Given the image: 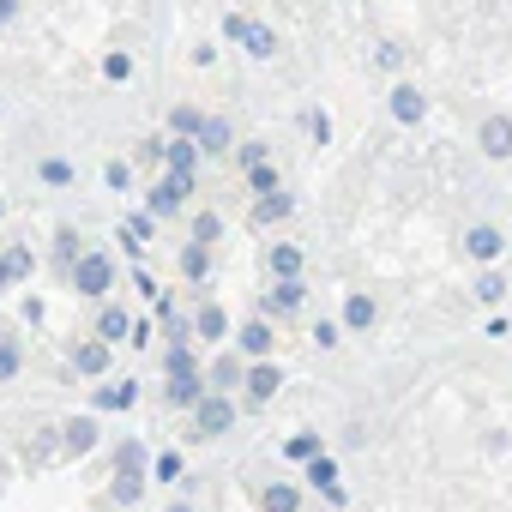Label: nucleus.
Returning a JSON list of instances; mask_svg holds the SVG:
<instances>
[{
    "mask_svg": "<svg viewBox=\"0 0 512 512\" xmlns=\"http://www.w3.org/2000/svg\"><path fill=\"white\" fill-rule=\"evenodd\" d=\"M109 284H115L109 253H79V260H73V290H79V296H103Z\"/></svg>",
    "mask_w": 512,
    "mask_h": 512,
    "instance_id": "nucleus-1",
    "label": "nucleus"
},
{
    "mask_svg": "<svg viewBox=\"0 0 512 512\" xmlns=\"http://www.w3.org/2000/svg\"><path fill=\"white\" fill-rule=\"evenodd\" d=\"M223 37H235L253 61H266V55L278 49V37H272L266 25H253V19H241V13H229V19H223Z\"/></svg>",
    "mask_w": 512,
    "mask_h": 512,
    "instance_id": "nucleus-2",
    "label": "nucleus"
},
{
    "mask_svg": "<svg viewBox=\"0 0 512 512\" xmlns=\"http://www.w3.org/2000/svg\"><path fill=\"white\" fill-rule=\"evenodd\" d=\"M139 494H145V452L127 440V446H121V470H115V500H127V506H133Z\"/></svg>",
    "mask_w": 512,
    "mask_h": 512,
    "instance_id": "nucleus-3",
    "label": "nucleus"
},
{
    "mask_svg": "<svg viewBox=\"0 0 512 512\" xmlns=\"http://www.w3.org/2000/svg\"><path fill=\"white\" fill-rule=\"evenodd\" d=\"M193 422H199V440H217V434L235 422V404H229L223 392H211V398H199V404H193Z\"/></svg>",
    "mask_w": 512,
    "mask_h": 512,
    "instance_id": "nucleus-4",
    "label": "nucleus"
},
{
    "mask_svg": "<svg viewBox=\"0 0 512 512\" xmlns=\"http://www.w3.org/2000/svg\"><path fill=\"white\" fill-rule=\"evenodd\" d=\"M187 193H193V169H169V175H163V187L151 193V217H169Z\"/></svg>",
    "mask_w": 512,
    "mask_h": 512,
    "instance_id": "nucleus-5",
    "label": "nucleus"
},
{
    "mask_svg": "<svg viewBox=\"0 0 512 512\" xmlns=\"http://www.w3.org/2000/svg\"><path fill=\"white\" fill-rule=\"evenodd\" d=\"M308 482H314V488H320L326 500H344V482H338V464H332L326 452H320V458H308Z\"/></svg>",
    "mask_w": 512,
    "mask_h": 512,
    "instance_id": "nucleus-6",
    "label": "nucleus"
},
{
    "mask_svg": "<svg viewBox=\"0 0 512 512\" xmlns=\"http://www.w3.org/2000/svg\"><path fill=\"white\" fill-rule=\"evenodd\" d=\"M482 151H488V157H506V151H512V121H506V115H488V121H482Z\"/></svg>",
    "mask_w": 512,
    "mask_h": 512,
    "instance_id": "nucleus-7",
    "label": "nucleus"
},
{
    "mask_svg": "<svg viewBox=\"0 0 512 512\" xmlns=\"http://www.w3.org/2000/svg\"><path fill=\"white\" fill-rule=\"evenodd\" d=\"M392 115H398L404 127H410V121H422V115H428L422 91H416V85H398V91H392Z\"/></svg>",
    "mask_w": 512,
    "mask_h": 512,
    "instance_id": "nucleus-8",
    "label": "nucleus"
},
{
    "mask_svg": "<svg viewBox=\"0 0 512 512\" xmlns=\"http://www.w3.org/2000/svg\"><path fill=\"white\" fill-rule=\"evenodd\" d=\"M199 374L193 368H169V404H199Z\"/></svg>",
    "mask_w": 512,
    "mask_h": 512,
    "instance_id": "nucleus-9",
    "label": "nucleus"
},
{
    "mask_svg": "<svg viewBox=\"0 0 512 512\" xmlns=\"http://www.w3.org/2000/svg\"><path fill=\"white\" fill-rule=\"evenodd\" d=\"M97 338H103V344H121V338H133L127 314H121V308H103V320H97Z\"/></svg>",
    "mask_w": 512,
    "mask_h": 512,
    "instance_id": "nucleus-10",
    "label": "nucleus"
},
{
    "mask_svg": "<svg viewBox=\"0 0 512 512\" xmlns=\"http://www.w3.org/2000/svg\"><path fill=\"white\" fill-rule=\"evenodd\" d=\"M278 386H284V380H278V368H266V362L247 374V398H260V404H266V398H272Z\"/></svg>",
    "mask_w": 512,
    "mask_h": 512,
    "instance_id": "nucleus-11",
    "label": "nucleus"
},
{
    "mask_svg": "<svg viewBox=\"0 0 512 512\" xmlns=\"http://www.w3.org/2000/svg\"><path fill=\"white\" fill-rule=\"evenodd\" d=\"M241 350H247V356H266V350H272V326H266V320L241 326Z\"/></svg>",
    "mask_w": 512,
    "mask_h": 512,
    "instance_id": "nucleus-12",
    "label": "nucleus"
},
{
    "mask_svg": "<svg viewBox=\"0 0 512 512\" xmlns=\"http://www.w3.org/2000/svg\"><path fill=\"white\" fill-rule=\"evenodd\" d=\"M344 326H350V332H368V326H374V302H368V296H350V302H344Z\"/></svg>",
    "mask_w": 512,
    "mask_h": 512,
    "instance_id": "nucleus-13",
    "label": "nucleus"
},
{
    "mask_svg": "<svg viewBox=\"0 0 512 512\" xmlns=\"http://www.w3.org/2000/svg\"><path fill=\"white\" fill-rule=\"evenodd\" d=\"M73 362H79V374H103L109 344H103V338H97V344H79V350H73Z\"/></svg>",
    "mask_w": 512,
    "mask_h": 512,
    "instance_id": "nucleus-14",
    "label": "nucleus"
},
{
    "mask_svg": "<svg viewBox=\"0 0 512 512\" xmlns=\"http://www.w3.org/2000/svg\"><path fill=\"white\" fill-rule=\"evenodd\" d=\"M133 398H139L133 380H127V386H103V392H97V410H133Z\"/></svg>",
    "mask_w": 512,
    "mask_h": 512,
    "instance_id": "nucleus-15",
    "label": "nucleus"
},
{
    "mask_svg": "<svg viewBox=\"0 0 512 512\" xmlns=\"http://www.w3.org/2000/svg\"><path fill=\"white\" fill-rule=\"evenodd\" d=\"M91 446H97V422H91V416L67 422V452H91Z\"/></svg>",
    "mask_w": 512,
    "mask_h": 512,
    "instance_id": "nucleus-16",
    "label": "nucleus"
},
{
    "mask_svg": "<svg viewBox=\"0 0 512 512\" xmlns=\"http://www.w3.org/2000/svg\"><path fill=\"white\" fill-rule=\"evenodd\" d=\"M260 506H266V512H296L302 500H296V488H290V482H272V488L260 494Z\"/></svg>",
    "mask_w": 512,
    "mask_h": 512,
    "instance_id": "nucleus-17",
    "label": "nucleus"
},
{
    "mask_svg": "<svg viewBox=\"0 0 512 512\" xmlns=\"http://www.w3.org/2000/svg\"><path fill=\"white\" fill-rule=\"evenodd\" d=\"M266 302H272L278 314H290V308H302V284H296V278H278V290H272Z\"/></svg>",
    "mask_w": 512,
    "mask_h": 512,
    "instance_id": "nucleus-18",
    "label": "nucleus"
},
{
    "mask_svg": "<svg viewBox=\"0 0 512 512\" xmlns=\"http://www.w3.org/2000/svg\"><path fill=\"white\" fill-rule=\"evenodd\" d=\"M464 247L476 253V260H494V253H500V235H494V229H470V235H464Z\"/></svg>",
    "mask_w": 512,
    "mask_h": 512,
    "instance_id": "nucleus-19",
    "label": "nucleus"
},
{
    "mask_svg": "<svg viewBox=\"0 0 512 512\" xmlns=\"http://www.w3.org/2000/svg\"><path fill=\"white\" fill-rule=\"evenodd\" d=\"M151 476L157 482H181V452H157L151 458Z\"/></svg>",
    "mask_w": 512,
    "mask_h": 512,
    "instance_id": "nucleus-20",
    "label": "nucleus"
},
{
    "mask_svg": "<svg viewBox=\"0 0 512 512\" xmlns=\"http://www.w3.org/2000/svg\"><path fill=\"white\" fill-rule=\"evenodd\" d=\"M272 272H278V278H296V272H302V253H296V247H272Z\"/></svg>",
    "mask_w": 512,
    "mask_h": 512,
    "instance_id": "nucleus-21",
    "label": "nucleus"
},
{
    "mask_svg": "<svg viewBox=\"0 0 512 512\" xmlns=\"http://www.w3.org/2000/svg\"><path fill=\"white\" fill-rule=\"evenodd\" d=\"M223 145H229V127L223 121H205L199 127V151H223Z\"/></svg>",
    "mask_w": 512,
    "mask_h": 512,
    "instance_id": "nucleus-22",
    "label": "nucleus"
},
{
    "mask_svg": "<svg viewBox=\"0 0 512 512\" xmlns=\"http://www.w3.org/2000/svg\"><path fill=\"white\" fill-rule=\"evenodd\" d=\"M19 362H25V356H19V344H13V338H0V380H13V374H19Z\"/></svg>",
    "mask_w": 512,
    "mask_h": 512,
    "instance_id": "nucleus-23",
    "label": "nucleus"
},
{
    "mask_svg": "<svg viewBox=\"0 0 512 512\" xmlns=\"http://www.w3.org/2000/svg\"><path fill=\"white\" fill-rule=\"evenodd\" d=\"M193 157H199L193 139H175V145H169V169H193Z\"/></svg>",
    "mask_w": 512,
    "mask_h": 512,
    "instance_id": "nucleus-24",
    "label": "nucleus"
},
{
    "mask_svg": "<svg viewBox=\"0 0 512 512\" xmlns=\"http://www.w3.org/2000/svg\"><path fill=\"white\" fill-rule=\"evenodd\" d=\"M43 181H49V187H67V181H73V163H67V157H49V163H43Z\"/></svg>",
    "mask_w": 512,
    "mask_h": 512,
    "instance_id": "nucleus-25",
    "label": "nucleus"
},
{
    "mask_svg": "<svg viewBox=\"0 0 512 512\" xmlns=\"http://www.w3.org/2000/svg\"><path fill=\"white\" fill-rule=\"evenodd\" d=\"M199 338H223V308H199Z\"/></svg>",
    "mask_w": 512,
    "mask_h": 512,
    "instance_id": "nucleus-26",
    "label": "nucleus"
},
{
    "mask_svg": "<svg viewBox=\"0 0 512 512\" xmlns=\"http://www.w3.org/2000/svg\"><path fill=\"white\" fill-rule=\"evenodd\" d=\"M31 266H37L31 247H7V272H13V278H31Z\"/></svg>",
    "mask_w": 512,
    "mask_h": 512,
    "instance_id": "nucleus-27",
    "label": "nucleus"
},
{
    "mask_svg": "<svg viewBox=\"0 0 512 512\" xmlns=\"http://www.w3.org/2000/svg\"><path fill=\"white\" fill-rule=\"evenodd\" d=\"M284 211H290L284 193H260V223H272V217H284Z\"/></svg>",
    "mask_w": 512,
    "mask_h": 512,
    "instance_id": "nucleus-28",
    "label": "nucleus"
},
{
    "mask_svg": "<svg viewBox=\"0 0 512 512\" xmlns=\"http://www.w3.org/2000/svg\"><path fill=\"white\" fill-rule=\"evenodd\" d=\"M290 458H302V464L320 458V434H296V440H290Z\"/></svg>",
    "mask_w": 512,
    "mask_h": 512,
    "instance_id": "nucleus-29",
    "label": "nucleus"
},
{
    "mask_svg": "<svg viewBox=\"0 0 512 512\" xmlns=\"http://www.w3.org/2000/svg\"><path fill=\"white\" fill-rule=\"evenodd\" d=\"M181 266H187V278H205V266H211V260H205V241L187 247V260H181Z\"/></svg>",
    "mask_w": 512,
    "mask_h": 512,
    "instance_id": "nucleus-30",
    "label": "nucleus"
},
{
    "mask_svg": "<svg viewBox=\"0 0 512 512\" xmlns=\"http://www.w3.org/2000/svg\"><path fill=\"white\" fill-rule=\"evenodd\" d=\"M247 175H253V187H260V193H278V175H272V169H266V163H253V169H247Z\"/></svg>",
    "mask_w": 512,
    "mask_h": 512,
    "instance_id": "nucleus-31",
    "label": "nucleus"
},
{
    "mask_svg": "<svg viewBox=\"0 0 512 512\" xmlns=\"http://www.w3.org/2000/svg\"><path fill=\"white\" fill-rule=\"evenodd\" d=\"M476 296H482V302H500V296H506V284H500V278H494V272H488V278H482V284H476Z\"/></svg>",
    "mask_w": 512,
    "mask_h": 512,
    "instance_id": "nucleus-32",
    "label": "nucleus"
},
{
    "mask_svg": "<svg viewBox=\"0 0 512 512\" xmlns=\"http://www.w3.org/2000/svg\"><path fill=\"white\" fill-rule=\"evenodd\" d=\"M103 73H109V79H127V73H133V61H127V55H109V61H103Z\"/></svg>",
    "mask_w": 512,
    "mask_h": 512,
    "instance_id": "nucleus-33",
    "label": "nucleus"
},
{
    "mask_svg": "<svg viewBox=\"0 0 512 512\" xmlns=\"http://www.w3.org/2000/svg\"><path fill=\"white\" fill-rule=\"evenodd\" d=\"M145 235H151V217H133V223H127V247H139Z\"/></svg>",
    "mask_w": 512,
    "mask_h": 512,
    "instance_id": "nucleus-34",
    "label": "nucleus"
},
{
    "mask_svg": "<svg viewBox=\"0 0 512 512\" xmlns=\"http://www.w3.org/2000/svg\"><path fill=\"white\" fill-rule=\"evenodd\" d=\"M314 338H320V350H332V344L344 338V326H332V320H320V332H314Z\"/></svg>",
    "mask_w": 512,
    "mask_h": 512,
    "instance_id": "nucleus-35",
    "label": "nucleus"
},
{
    "mask_svg": "<svg viewBox=\"0 0 512 512\" xmlns=\"http://www.w3.org/2000/svg\"><path fill=\"white\" fill-rule=\"evenodd\" d=\"M308 133H314V139L326 145V139H332V121H326V115H308Z\"/></svg>",
    "mask_w": 512,
    "mask_h": 512,
    "instance_id": "nucleus-36",
    "label": "nucleus"
},
{
    "mask_svg": "<svg viewBox=\"0 0 512 512\" xmlns=\"http://www.w3.org/2000/svg\"><path fill=\"white\" fill-rule=\"evenodd\" d=\"M193 241H205V247H211V241H217V217H199V229H193Z\"/></svg>",
    "mask_w": 512,
    "mask_h": 512,
    "instance_id": "nucleus-37",
    "label": "nucleus"
}]
</instances>
